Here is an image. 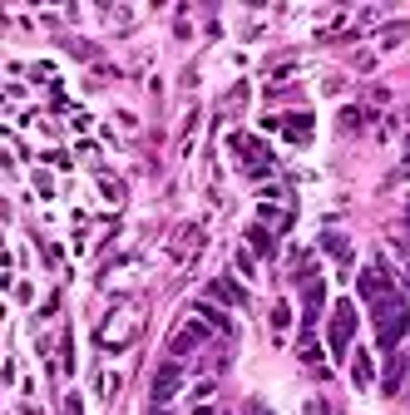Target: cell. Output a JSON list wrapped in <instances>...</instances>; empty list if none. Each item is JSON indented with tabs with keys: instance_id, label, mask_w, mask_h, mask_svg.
<instances>
[{
	"instance_id": "6",
	"label": "cell",
	"mask_w": 410,
	"mask_h": 415,
	"mask_svg": "<svg viewBox=\"0 0 410 415\" xmlns=\"http://www.w3.org/2000/svg\"><path fill=\"white\" fill-rule=\"evenodd\" d=\"M366 381H371V361H366V356H356V386H366Z\"/></svg>"
},
{
	"instance_id": "5",
	"label": "cell",
	"mask_w": 410,
	"mask_h": 415,
	"mask_svg": "<svg viewBox=\"0 0 410 415\" xmlns=\"http://www.w3.org/2000/svg\"><path fill=\"white\" fill-rule=\"evenodd\" d=\"M346 331H351V307H341V311H336V336H331V341H336V351L346 346Z\"/></svg>"
},
{
	"instance_id": "4",
	"label": "cell",
	"mask_w": 410,
	"mask_h": 415,
	"mask_svg": "<svg viewBox=\"0 0 410 415\" xmlns=\"http://www.w3.org/2000/svg\"><path fill=\"white\" fill-rule=\"evenodd\" d=\"M212 292H217L222 302H232V307H237V302H247V297H242V287H232L227 277H222V282H212Z\"/></svg>"
},
{
	"instance_id": "7",
	"label": "cell",
	"mask_w": 410,
	"mask_h": 415,
	"mask_svg": "<svg viewBox=\"0 0 410 415\" xmlns=\"http://www.w3.org/2000/svg\"><path fill=\"white\" fill-rule=\"evenodd\" d=\"M252 415H267V411H262V406H252Z\"/></svg>"
},
{
	"instance_id": "2",
	"label": "cell",
	"mask_w": 410,
	"mask_h": 415,
	"mask_svg": "<svg viewBox=\"0 0 410 415\" xmlns=\"http://www.w3.org/2000/svg\"><path fill=\"white\" fill-rule=\"evenodd\" d=\"M178 391V366H158V376H153V401H168Z\"/></svg>"
},
{
	"instance_id": "1",
	"label": "cell",
	"mask_w": 410,
	"mask_h": 415,
	"mask_svg": "<svg viewBox=\"0 0 410 415\" xmlns=\"http://www.w3.org/2000/svg\"><path fill=\"white\" fill-rule=\"evenodd\" d=\"M376 326H381V346H396V341L406 336V326H410V302L401 297V292L376 297Z\"/></svg>"
},
{
	"instance_id": "3",
	"label": "cell",
	"mask_w": 410,
	"mask_h": 415,
	"mask_svg": "<svg viewBox=\"0 0 410 415\" xmlns=\"http://www.w3.org/2000/svg\"><path fill=\"white\" fill-rule=\"evenodd\" d=\"M193 346H203V326H183L178 341H173V356H183V351H193Z\"/></svg>"
}]
</instances>
